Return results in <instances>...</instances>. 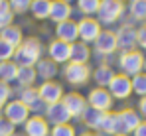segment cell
<instances>
[{"label":"cell","mask_w":146,"mask_h":136,"mask_svg":"<svg viewBox=\"0 0 146 136\" xmlns=\"http://www.w3.org/2000/svg\"><path fill=\"white\" fill-rule=\"evenodd\" d=\"M20 103H24L30 111H40V107L44 105V103L40 101L38 89H34V87H26V89L20 93Z\"/></svg>","instance_id":"obj_20"},{"label":"cell","mask_w":146,"mask_h":136,"mask_svg":"<svg viewBox=\"0 0 146 136\" xmlns=\"http://www.w3.org/2000/svg\"><path fill=\"white\" fill-rule=\"evenodd\" d=\"M130 85H132V93L140 95V99L146 97V75L144 73H138L130 79Z\"/></svg>","instance_id":"obj_30"},{"label":"cell","mask_w":146,"mask_h":136,"mask_svg":"<svg viewBox=\"0 0 146 136\" xmlns=\"http://www.w3.org/2000/svg\"><path fill=\"white\" fill-rule=\"evenodd\" d=\"M91 57V51H89V45L83 44V42H75L69 45V63H79V65H87Z\"/></svg>","instance_id":"obj_19"},{"label":"cell","mask_w":146,"mask_h":136,"mask_svg":"<svg viewBox=\"0 0 146 136\" xmlns=\"http://www.w3.org/2000/svg\"><path fill=\"white\" fill-rule=\"evenodd\" d=\"M93 44H95L97 53H101V55H111V53L117 51V36L111 30H101V34L97 36V40Z\"/></svg>","instance_id":"obj_12"},{"label":"cell","mask_w":146,"mask_h":136,"mask_svg":"<svg viewBox=\"0 0 146 136\" xmlns=\"http://www.w3.org/2000/svg\"><path fill=\"white\" fill-rule=\"evenodd\" d=\"M14 134V124L8 122L6 118H0V136H12Z\"/></svg>","instance_id":"obj_36"},{"label":"cell","mask_w":146,"mask_h":136,"mask_svg":"<svg viewBox=\"0 0 146 136\" xmlns=\"http://www.w3.org/2000/svg\"><path fill=\"white\" fill-rule=\"evenodd\" d=\"M85 101H87V107H91L95 111H101V113H109L113 109V97H111V93L107 89L95 87Z\"/></svg>","instance_id":"obj_5"},{"label":"cell","mask_w":146,"mask_h":136,"mask_svg":"<svg viewBox=\"0 0 146 136\" xmlns=\"http://www.w3.org/2000/svg\"><path fill=\"white\" fill-rule=\"evenodd\" d=\"M140 114L132 109H124L121 113H117V134L128 136L134 132V128L140 124Z\"/></svg>","instance_id":"obj_4"},{"label":"cell","mask_w":146,"mask_h":136,"mask_svg":"<svg viewBox=\"0 0 146 136\" xmlns=\"http://www.w3.org/2000/svg\"><path fill=\"white\" fill-rule=\"evenodd\" d=\"M95 77V81H97L99 89H105V87H109V83H111V79L115 77V73H113V69L109 67V65H99L95 69V73H93Z\"/></svg>","instance_id":"obj_24"},{"label":"cell","mask_w":146,"mask_h":136,"mask_svg":"<svg viewBox=\"0 0 146 136\" xmlns=\"http://www.w3.org/2000/svg\"><path fill=\"white\" fill-rule=\"evenodd\" d=\"M130 14H132V18L134 20H146V0H134V2H130Z\"/></svg>","instance_id":"obj_29"},{"label":"cell","mask_w":146,"mask_h":136,"mask_svg":"<svg viewBox=\"0 0 146 136\" xmlns=\"http://www.w3.org/2000/svg\"><path fill=\"white\" fill-rule=\"evenodd\" d=\"M107 91L111 93V97L113 99H128L130 95H132V85H130V77H126V75H115L113 79H111V83H109V87Z\"/></svg>","instance_id":"obj_7"},{"label":"cell","mask_w":146,"mask_h":136,"mask_svg":"<svg viewBox=\"0 0 146 136\" xmlns=\"http://www.w3.org/2000/svg\"><path fill=\"white\" fill-rule=\"evenodd\" d=\"M69 16H71V4H69V2H65V0H55V2H51L49 18H51L55 24L67 22Z\"/></svg>","instance_id":"obj_17"},{"label":"cell","mask_w":146,"mask_h":136,"mask_svg":"<svg viewBox=\"0 0 146 136\" xmlns=\"http://www.w3.org/2000/svg\"><path fill=\"white\" fill-rule=\"evenodd\" d=\"M42 51L44 47L38 38H26L14 49V63L18 67H36V63L42 59Z\"/></svg>","instance_id":"obj_1"},{"label":"cell","mask_w":146,"mask_h":136,"mask_svg":"<svg viewBox=\"0 0 146 136\" xmlns=\"http://www.w3.org/2000/svg\"><path fill=\"white\" fill-rule=\"evenodd\" d=\"M99 6H101L99 0H79V2H77V8H79L83 14H87V18H91V14H97Z\"/></svg>","instance_id":"obj_31"},{"label":"cell","mask_w":146,"mask_h":136,"mask_svg":"<svg viewBox=\"0 0 146 136\" xmlns=\"http://www.w3.org/2000/svg\"><path fill=\"white\" fill-rule=\"evenodd\" d=\"M51 136H75V128L71 124H59V126H53Z\"/></svg>","instance_id":"obj_33"},{"label":"cell","mask_w":146,"mask_h":136,"mask_svg":"<svg viewBox=\"0 0 146 136\" xmlns=\"http://www.w3.org/2000/svg\"><path fill=\"white\" fill-rule=\"evenodd\" d=\"M36 79H38V75H36V69L34 67H18V77H16V81H18L20 85H24V89L30 87V85H34Z\"/></svg>","instance_id":"obj_28"},{"label":"cell","mask_w":146,"mask_h":136,"mask_svg":"<svg viewBox=\"0 0 146 136\" xmlns=\"http://www.w3.org/2000/svg\"><path fill=\"white\" fill-rule=\"evenodd\" d=\"M57 73V63H53L51 59H40L36 63V75L44 81H51V77H55Z\"/></svg>","instance_id":"obj_22"},{"label":"cell","mask_w":146,"mask_h":136,"mask_svg":"<svg viewBox=\"0 0 146 136\" xmlns=\"http://www.w3.org/2000/svg\"><path fill=\"white\" fill-rule=\"evenodd\" d=\"M136 45H140L142 49H146V24L136 30Z\"/></svg>","instance_id":"obj_38"},{"label":"cell","mask_w":146,"mask_h":136,"mask_svg":"<svg viewBox=\"0 0 146 136\" xmlns=\"http://www.w3.org/2000/svg\"><path fill=\"white\" fill-rule=\"evenodd\" d=\"M46 116L51 124L59 126V124H67L71 114L67 113V109L63 107V103H55V105H48L46 107Z\"/></svg>","instance_id":"obj_14"},{"label":"cell","mask_w":146,"mask_h":136,"mask_svg":"<svg viewBox=\"0 0 146 136\" xmlns=\"http://www.w3.org/2000/svg\"><path fill=\"white\" fill-rule=\"evenodd\" d=\"M10 57H14V47L8 45L4 40H0V63L2 61H10Z\"/></svg>","instance_id":"obj_34"},{"label":"cell","mask_w":146,"mask_h":136,"mask_svg":"<svg viewBox=\"0 0 146 136\" xmlns=\"http://www.w3.org/2000/svg\"><path fill=\"white\" fill-rule=\"evenodd\" d=\"M0 113H2V107H0Z\"/></svg>","instance_id":"obj_46"},{"label":"cell","mask_w":146,"mask_h":136,"mask_svg":"<svg viewBox=\"0 0 146 136\" xmlns=\"http://www.w3.org/2000/svg\"><path fill=\"white\" fill-rule=\"evenodd\" d=\"M10 4V10H12V14H22L26 10H30V2L28 0H16V2H8Z\"/></svg>","instance_id":"obj_35"},{"label":"cell","mask_w":146,"mask_h":136,"mask_svg":"<svg viewBox=\"0 0 146 136\" xmlns=\"http://www.w3.org/2000/svg\"><path fill=\"white\" fill-rule=\"evenodd\" d=\"M99 130L105 132V134H111V136L117 134V113H105Z\"/></svg>","instance_id":"obj_27"},{"label":"cell","mask_w":146,"mask_h":136,"mask_svg":"<svg viewBox=\"0 0 146 136\" xmlns=\"http://www.w3.org/2000/svg\"><path fill=\"white\" fill-rule=\"evenodd\" d=\"M0 40H4L8 45H12V47L16 49L18 45L24 42V38H22V30H20L18 26H8V28H4V30L0 32Z\"/></svg>","instance_id":"obj_21"},{"label":"cell","mask_w":146,"mask_h":136,"mask_svg":"<svg viewBox=\"0 0 146 136\" xmlns=\"http://www.w3.org/2000/svg\"><path fill=\"white\" fill-rule=\"evenodd\" d=\"M115 36H117V49H122V53L132 51L136 47V30L132 26H128V24L122 26Z\"/></svg>","instance_id":"obj_13"},{"label":"cell","mask_w":146,"mask_h":136,"mask_svg":"<svg viewBox=\"0 0 146 136\" xmlns=\"http://www.w3.org/2000/svg\"><path fill=\"white\" fill-rule=\"evenodd\" d=\"M103 116H105V113H101V111H95V109L87 107L81 118H83V122H85L89 128H99V126H101V120H103Z\"/></svg>","instance_id":"obj_26"},{"label":"cell","mask_w":146,"mask_h":136,"mask_svg":"<svg viewBox=\"0 0 146 136\" xmlns=\"http://www.w3.org/2000/svg\"><path fill=\"white\" fill-rule=\"evenodd\" d=\"M40 95V101L48 107V105H55V103H61L63 99V87L55 81H44L42 87L38 89Z\"/></svg>","instance_id":"obj_6"},{"label":"cell","mask_w":146,"mask_h":136,"mask_svg":"<svg viewBox=\"0 0 146 136\" xmlns=\"http://www.w3.org/2000/svg\"><path fill=\"white\" fill-rule=\"evenodd\" d=\"M55 36H57V40L63 42V44H69V45L75 44L77 38H79V34H77V24L71 22V20L57 24V28H55Z\"/></svg>","instance_id":"obj_16"},{"label":"cell","mask_w":146,"mask_h":136,"mask_svg":"<svg viewBox=\"0 0 146 136\" xmlns=\"http://www.w3.org/2000/svg\"><path fill=\"white\" fill-rule=\"evenodd\" d=\"M49 8H51V2H49V0H34V2H30L32 16H34L36 20L49 18Z\"/></svg>","instance_id":"obj_23"},{"label":"cell","mask_w":146,"mask_h":136,"mask_svg":"<svg viewBox=\"0 0 146 136\" xmlns=\"http://www.w3.org/2000/svg\"><path fill=\"white\" fill-rule=\"evenodd\" d=\"M12 136H24V134H16V132H14V134H12Z\"/></svg>","instance_id":"obj_44"},{"label":"cell","mask_w":146,"mask_h":136,"mask_svg":"<svg viewBox=\"0 0 146 136\" xmlns=\"http://www.w3.org/2000/svg\"><path fill=\"white\" fill-rule=\"evenodd\" d=\"M6 6H8V2H2V0H0V10H2V8H6Z\"/></svg>","instance_id":"obj_41"},{"label":"cell","mask_w":146,"mask_h":136,"mask_svg":"<svg viewBox=\"0 0 146 136\" xmlns=\"http://www.w3.org/2000/svg\"><path fill=\"white\" fill-rule=\"evenodd\" d=\"M12 18H14V14H12V10H10V4H8L6 8L0 10V32H2L4 28L12 26Z\"/></svg>","instance_id":"obj_32"},{"label":"cell","mask_w":146,"mask_h":136,"mask_svg":"<svg viewBox=\"0 0 146 136\" xmlns=\"http://www.w3.org/2000/svg\"><path fill=\"white\" fill-rule=\"evenodd\" d=\"M18 77V65L14 61H2L0 63V81L2 83H10V81H16Z\"/></svg>","instance_id":"obj_25"},{"label":"cell","mask_w":146,"mask_h":136,"mask_svg":"<svg viewBox=\"0 0 146 136\" xmlns=\"http://www.w3.org/2000/svg\"><path fill=\"white\" fill-rule=\"evenodd\" d=\"M138 109H140V114L144 116V120H146V97H142V99H140V103H138Z\"/></svg>","instance_id":"obj_40"},{"label":"cell","mask_w":146,"mask_h":136,"mask_svg":"<svg viewBox=\"0 0 146 136\" xmlns=\"http://www.w3.org/2000/svg\"><path fill=\"white\" fill-rule=\"evenodd\" d=\"M89 75H91V69L87 65H79V63H67L63 67V77L67 83L71 85H85L89 81Z\"/></svg>","instance_id":"obj_9"},{"label":"cell","mask_w":146,"mask_h":136,"mask_svg":"<svg viewBox=\"0 0 146 136\" xmlns=\"http://www.w3.org/2000/svg\"><path fill=\"white\" fill-rule=\"evenodd\" d=\"M144 75H146V59H144Z\"/></svg>","instance_id":"obj_43"},{"label":"cell","mask_w":146,"mask_h":136,"mask_svg":"<svg viewBox=\"0 0 146 136\" xmlns=\"http://www.w3.org/2000/svg\"><path fill=\"white\" fill-rule=\"evenodd\" d=\"M124 12V2L121 0H105L99 6V24H115Z\"/></svg>","instance_id":"obj_3"},{"label":"cell","mask_w":146,"mask_h":136,"mask_svg":"<svg viewBox=\"0 0 146 136\" xmlns=\"http://www.w3.org/2000/svg\"><path fill=\"white\" fill-rule=\"evenodd\" d=\"M48 53L53 63H65V61H69V44H63V42H59V40H53L48 47Z\"/></svg>","instance_id":"obj_18"},{"label":"cell","mask_w":146,"mask_h":136,"mask_svg":"<svg viewBox=\"0 0 146 136\" xmlns=\"http://www.w3.org/2000/svg\"><path fill=\"white\" fill-rule=\"evenodd\" d=\"M77 34H79L83 44H91L101 34V24L97 20H93V18H83V20L77 22Z\"/></svg>","instance_id":"obj_10"},{"label":"cell","mask_w":146,"mask_h":136,"mask_svg":"<svg viewBox=\"0 0 146 136\" xmlns=\"http://www.w3.org/2000/svg\"><path fill=\"white\" fill-rule=\"evenodd\" d=\"M61 103L67 109V113L71 114V116H75V118H81L83 113H85V109H87V101L79 93H67V95H63Z\"/></svg>","instance_id":"obj_11"},{"label":"cell","mask_w":146,"mask_h":136,"mask_svg":"<svg viewBox=\"0 0 146 136\" xmlns=\"http://www.w3.org/2000/svg\"><path fill=\"white\" fill-rule=\"evenodd\" d=\"M4 114H6V120L12 122V124L16 126V124H24L26 120L30 118V116H28V114H30V109L26 107L24 103H20V101L16 99V101L6 103V107H4Z\"/></svg>","instance_id":"obj_8"},{"label":"cell","mask_w":146,"mask_h":136,"mask_svg":"<svg viewBox=\"0 0 146 136\" xmlns=\"http://www.w3.org/2000/svg\"><path fill=\"white\" fill-rule=\"evenodd\" d=\"M81 136H97V134H93V132H85V134H81Z\"/></svg>","instance_id":"obj_42"},{"label":"cell","mask_w":146,"mask_h":136,"mask_svg":"<svg viewBox=\"0 0 146 136\" xmlns=\"http://www.w3.org/2000/svg\"><path fill=\"white\" fill-rule=\"evenodd\" d=\"M24 136H49V126L48 120L42 116H32L24 122Z\"/></svg>","instance_id":"obj_15"},{"label":"cell","mask_w":146,"mask_h":136,"mask_svg":"<svg viewBox=\"0 0 146 136\" xmlns=\"http://www.w3.org/2000/svg\"><path fill=\"white\" fill-rule=\"evenodd\" d=\"M119 65L122 69V75H126V77L132 79L134 75L142 73V69H144V55L138 49L124 51V53H121V57H119Z\"/></svg>","instance_id":"obj_2"},{"label":"cell","mask_w":146,"mask_h":136,"mask_svg":"<svg viewBox=\"0 0 146 136\" xmlns=\"http://www.w3.org/2000/svg\"><path fill=\"white\" fill-rule=\"evenodd\" d=\"M132 136H146V120H142V122H140V124L134 128Z\"/></svg>","instance_id":"obj_39"},{"label":"cell","mask_w":146,"mask_h":136,"mask_svg":"<svg viewBox=\"0 0 146 136\" xmlns=\"http://www.w3.org/2000/svg\"><path fill=\"white\" fill-rule=\"evenodd\" d=\"M115 136H122V134H115Z\"/></svg>","instance_id":"obj_45"},{"label":"cell","mask_w":146,"mask_h":136,"mask_svg":"<svg viewBox=\"0 0 146 136\" xmlns=\"http://www.w3.org/2000/svg\"><path fill=\"white\" fill-rule=\"evenodd\" d=\"M10 95H12V89H10L6 83H2V81H0V107H2L4 103H8Z\"/></svg>","instance_id":"obj_37"}]
</instances>
